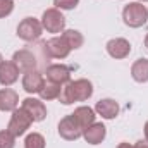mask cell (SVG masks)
I'll return each mask as SVG.
<instances>
[{
    "instance_id": "1",
    "label": "cell",
    "mask_w": 148,
    "mask_h": 148,
    "mask_svg": "<svg viewBox=\"0 0 148 148\" xmlns=\"http://www.w3.org/2000/svg\"><path fill=\"white\" fill-rule=\"evenodd\" d=\"M93 95V84L91 81L81 77L76 81H69L66 84H62L60 95H59V102L62 105H71L74 102H86L88 98H91Z\"/></svg>"
},
{
    "instance_id": "2",
    "label": "cell",
    "mask_w": 148,
    "mask_h": 148,
    "mask_svg": "<svg viewBox=\"0 0 148 148\" xmlns=\"http://www.w3.org/2000/svg\"><path fill=\"white\" fill-rule=\"evenodd\" d=\"M122 21L129 28H141L148 21V9L141 2H129L122 10Z\"/></svg>"
},
{
    "instance_id": "3",
    "label": "cell",
    "mask_w": 148,
    "mask_h": 148,
    "mask_svg": "<svg viewBox=\"0 0 148 148\" xmlns=\"http://www.w3.org/2000/svg\"><path fill=\"white\" fill-rule=\"evenodd\" d=\"M41 26L47 33H62L66 29V17L55 7L47 9L41 16Z\"/></svg>"
},
{
    "instance_id": "4",
    "label": "cell",
    "mask_w": 148,
    "mask_h": 148,
    "mask_svg": "<svg viewBox=\"0 0 148 148\" xmlns=\"http://www.w3.org/2000/svg\"><path fill=\"white\" fill-rule=\"evenodd\" d=\"M43 33L41 21L35 17H24L17 26V36L24 41H36Z\"/></svg>"
},
{
    "instance_id": "5",
    "label": "cell",
    "mask_w": 148,
    "mask_h": 148,
    "mask_svg": "<svg viewBox=\"0 0 148 148\" xmlns=\"http://www.w3.org/2000/svg\"><path fill=\"white\" fill-rule=\"evenodd\" d=\"M33 124V119L23 110V109H16L10 115V121H9V126H7V131L12 133L16 138L23 136Z\"/></svg>"
},
{
    "instance_id": "6",
    "label": "cell",
    "mask_w": 148,
    "mask_h": 148,
    "mask_svg": "<svg viewBox=\"0 0 148 148\" xmlns=\"http://www.w3.org/2000/svg\"><path fill=\"white\" fill-rule=\"evenodd\" d=\"M59 136L64 138L66 141H76V140H79L83 136V129L77 124V121L74 119L73 114L60 119V122H59Z\"/></svg>"
},
{
    "instance_id": "7",
    "label": "cell",
    "mask_w": 148,
    "mask_h": 148,
    "mask_svg": "<svg viewBox=\"0 0 148 148\" xmlns=\"http://www.w3.org/2000/svg\"><path fill=\"white\" fill-rule=\"evenodd\" d=\"M14 64L19 67L21 73H28V71H35L38 69V57L35 52L28 50V48H23V50H17L12 57Z\"/></svg>"
},
{
    "instance_id": "8",
    "label": "cell",
    "mask_w": 148,
    "mask_h": 148,
    "mask_svg": "<svg viewBox=\"0 0 148 148\" xmlns=\"http://www.w3.org/2000/svg\"><path fill=\"white\" fill-rule=\"evenodd\" d=\"M45 48L50 59H66L71 53V47L67 45V41L60 36H53L48 41H45Z\"/></svg>"
},
{
    "instance_id": "9",
    "label": "cell",
    "mask_w": 148,
    "mask_h": 148,
    "mask_svg": "<svg viewBox=\"0 0 148 148\" xmlns=\"http://www.w3.org/2000/svg\"><path fill=\"white\" fill-rule=\"evenodd\" d=\"M21 109L33 119V122H40L47 117V107H45L43 100H38V98H33V97L24 98L23 103H21Z\"/></svg>"
},
{
    "instance_id": "10",
    "label": "cell",
    "mask_w": 148,
    "mask_h": 148,
    "mask_svg": "<svg viewBox=\"0 0 148 148\" xmlns=\"http://www.w3.org/2000/svg\"><path fill=\"white\" fill-rule=\"evenodd\" d=\"M45 76H47V81L57 83L62 86L71 81V69L64 64H52L45 69Z\"/></svg>"
},
{
    "instance_id": "11",
    "label": "cell",
    "mask_w": 148,
    "mask_h": 148,
    "mask_svg": "<svg viewBox=\"0 0 148 148\" xmlns=\"http://www.w3.org/2000/svg\"><path fill=\"white\" fill-rule=\"evenodd\" d=\"M105 48L112 59H126L131 53V43L126 38H112L107 41Z\"/></svg>"
},
{
    "instance_id": "12",
    "label": "cell",
    "mask_w": 148,
    "mask_h": 148,
    "mask_svg": "<svg viewBox=\"0 0 148 148\" xmlns=\"http://www.w3.org/2000/svg\"><path fill=\"white\" fill-rule=\"evenodd\" d=\"M23 88H24V91H28V93H40L41 91V88H43V84H45V77H43V74L40 73L38 69L35 71H28V73H23Z\"/></svg>"
},
{
    "instance_id": "13",
    "label": "cell",
    "mask_w": 148,
    "mask_h": 148,
    "mask_svg": "<svg viewBox=\"0 0 148 148\" xmlns=\"http://www.w3.org/2000/svg\"><path fill=\"white\" fill-rule=\"evenodd\" d=\"M19 67L14 64V60H3L0 64V84L2 86H10L19 79Z\"/></svg>"
},
{
    "instance_id": "14",
    "label": "cell",
    "mask_w": 148,
    "mask_h": 148,
    "mask_svg": "<svg viewBox=\"0 0 148 148\" xmlns=\"http://www.w3.org/2000/svg\"><path fill=\"white\" fill-rule=\"evenodd\" d=\"M107 136V127L102 122H93L88 129L83 131V138L90 145H100Z\"/></svg>"
},
{
    "instance_id": "15",
    "label": "cell",
    "mask_w": 148,
    "mask_h": 148,
    "mask_svg": "<svg viewBox=\"0 0 148 148\" xmlns=\"http://www.w3.org/2000/svg\"><path fill=\"white\" fill-rule=\"evenodd\" d=\"M95 112H97L98 115H102L103 119L110 121V119H115V117L119 115V105H117V102L112 100V98H103V100L97 102Z\"/></svg>"
},
{
    "instance_id": "16",
    "label": "cell",
    "mask_w": 148,
    "mask_h": 148,
    "mask_svg": "<svg viewBox=\"0 0 148 148\" xmlns=\"http://www.w3.org/2000/svg\"><path fill=\"white\" fill-rule=\"evenodd\" d=\"M19 105V97L10 88L0 90V110L2 112H14Z\"/></svg>"
},
{
    "instance_id": "17",
    "label": "cell",
    "mask_w": 148,
    "mask_h": 148,
    "mask_svg": "<svg viewBox=\"0 0 148 148\" xmlns=\"http://www.w3.org/2000/svg\"><path fill=\"white\" fill-rule=\"evenodd\" d=\"M73 115H74V119L77 121V124L81 126V129L84 131V129H88L93 122H95V110L91 109V107H77L76 110L73 112Z\"/></svg>"
},
{
    "instance_id": "18",
    "label": "cell",
    "mask_w": 148,
    "mask_h": 148,
    "mask_svg": "<svg viewBox=\"0 0 148 148\" xmlns=\"http://www.w3.org/2000/svg\"><path fill=\"white\" fill-rule=\"evenodd\" d=\"M131 76L136 83H147L148 81V59H138L131 66Z\"/></svg>"
},
{
    "instance_id": "19",
    "label": "cell",
    "mask_w": 148,
    "mask_h": 148,
    "mask_svg": "<svg viewBox=\"0 0 148 148\" xmlns=\"http://www.w3.org/2000/svg\"><path fill=\"white\" fill-rule=\"evenodd\" d=\"M60 90H62L60 84L45 81V84H43V88H41V91H40V98H41L43 102H45V100H47V102H48V100H55V98H59Z\"/></svg>"
},
{
    "instance_id": "20",
    "label": "cell",
    "mask_w": 148,
    "mask_h": 148,
    "mask_svg": "<svg viewBox=\"0 0 148 148\" xmlns=\"http://www.w3.org/2000/svg\"><path fill=\"white\" fill-rule=\"evenodd\" d=\"M62 38L67 41V45L71 47V50L81 48L83 43H84V38H83V35H81L77 29H64V31H62Z\"/></svg>"
},
{
    "instance_id": "21",
    "label": "cell",
    "mask_w": 148,
    "mask_h": 148,
    "mask_svg": "<svg viewBox=\"0 0 148 148\" xmlns=\"http://www.w3.org/2000/svg\"><path fill=\"white\" fill-rule=\"evenodd\" d=\"M45 138L40 133H29L24 140V148H45Z\"/></svg>"
},
{
    "instance_id": "22",
    "label": "cell",
    "mask_w": 148,
    "mask_h": 148,
    "mask_svg": "<svg viewBox=\"0 0 148 148\" xmlns=\"http://www.w3.org/2000/svg\"><path fill=\"white\" fill-rule=\"evenodd\" d=\"M16 147V136L9 133L7 129L0 131V148H14Z\"/></svg>"
},
{
    "instance_id": "23",
    "label": "cell",
    "mask_w": 148,
    "mask_h": 148,
    "mask_svg": "<svg viewBox=\"0 0 148 148\" xmlns=\"http://www.w3.org/2000/svg\"><path fill=\"white\" fill-rule=\"evenodd\" d=\"M77 3H79V0H53L55 9H59V10H73L77 7Z\"/></svg>"
},
{
    "instance_id": "24",
    "label": "cell",
    "mask_w": 148,
    "mask_h": 148,
    "mask_svg": "<svg viewBox=\"0 0 148 148\" xmlns=\"http://www.w3.org/2000/svg\"><path fill=\"white\" fill-rule=\"evenodd\" d=\"M14 10V2L12 0H0V19L10 16Z\"/></svg>"
},
{
    "instance_id": "25",
    "label": "cell",
    "mask_w": 148,
    "mask_h": 148,
    "mask_svg": "<svg viewBox=\"0 0 148 148\" xmlns=\"http://www.w3.org/2000/svg\"><path fill=\"white\" fill-rule=\"evenodd\" d=\"M131 148H148V141H136L134 145H131Z\"/></svg>"
},
{
    "instance_id": "26",
    "label": "cell",
    "mask_w": 148,
    "mask_h": 148,
    "mask_svg": "<svg viewBox=\"0 0 148 148\" xmlns=\"http://www.w3.org/2000/svg\"><path fill=\"white\" fill-rule=\"evenodd\" d=\"M145 140L148 141V121H147V124H145Z\"/></svg>"
},
{
    "instance_id": "27",
    "label": "cell",
    "mask_w": 148,
    "mask_h": 148,
    "mask_svg": "<svg viewBox=\"0 0 148 148\" xmlns=\"http://www.w3.org/2000/svg\"><path fill=\"white\" fill-rule=\"evenodd\" d=\"M117 148H131V145H129V143H121Z\"/></svg>"
},
{
    "instance_id": "28",
    "label": "cell",
    "mask_w": 148,
    "mask_h": 148,
    "mask_svg": "<svg viewBox=\"0 0 148 148\" xmlns=\"http://www.w3.org/2000/svg\"><path fill=\"white\" fill-rule=\"evenodd\" d=\"M145 47L148 48V35H147V38H145Z\"/></svg>"
},
{
    "instance_id": "29",
    "label": "cell",
    "mask_w": 148,
    "mask_h": 148,
    "mask_svg": "<svg viewBox=\"0 0 148 148\" xmlns=\"http://www.w3.org/2000/svg\"><path fill=\"white\" fill-rule=\"evenodd\" d=\"M2 62H3V57H2V53H0V64H2Z\"/></svg>"
},
{
    "instance_id": "30",
    "label": "cell",
    "mask_w": 148,
    "mask_h": 148,
    "mask_svg": "<svg viewBox=\"0 0 148 148\" xmlns=\"http://www.w3.org/2000/svg\"><path fill=\"white\" fill-rule=\"evenodd\" d=\"M140 2H148V0H140Z\"/></svg>"
}]
</instances>
